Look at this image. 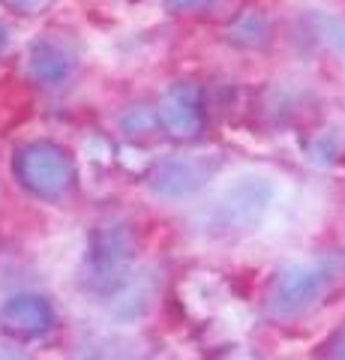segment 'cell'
<instances>
[{
	"mask_svg": "<svg viewBox=\"0 0 345 360\" xmlns=\"http://www.w3.org/2000/svg\"><path fill=\"white\" fill-rule=\"evenodd\" d=\"M330 285V270L318 264H300L288 267L276 276L271 291V312L280 319H294V315L313 309L321 300V295Z\"/></svg>",
	"mask_w": 345,
	"mask_h": 360,
	"instance_id": "obj_1",
	"label": "cell"
},
{
	"mask_svg": "<svg viewBox=\"0 0 345 360\" xmlns=\"http://www.w3.org/2000/svg\"><path fill=\"white\" fill-rule=\"evenodd\" d=\"M327 360H345V333L339 336L337 342H333V348H330V357Z\"/></svg>",
	"mask_w": 345,
	"mask_h": 360,
	"instance_id": "obj_3",
	"label": "cell"
},
{
	"mask_svg": "<svg viewBox=\"0 0 345 360\" xmlns=\"http://www.w3.org/2000/svg\"><path fill=\"white\" fill-rule=\"evenodd\" d=\"M51 321H54L51 307L42 297H33V295L13 297L0 309V324L15 340H37V336H42L51 328Z\"/></svg>",
	"mask_w": 345,
	"mask_h": 360,
	"instance_id": "obj_2",
	"label": "cell"
}]
</instances>
